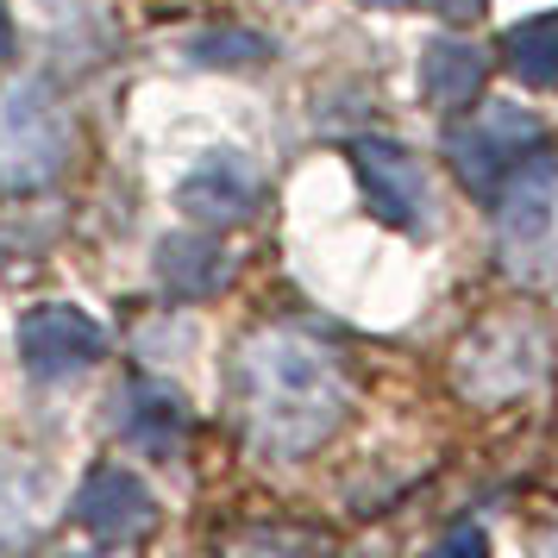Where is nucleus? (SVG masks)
<instances>
[{
    "instance_id": "1",
    "label": "nucleus",
    "mask_w": 558,
    "mask_h": 558,
    "mask_svg": "<svg viewBox=\"0 0 558 558\" xmlns=\"http://www.w3.org/2000/svg\"><path fill=\"white\" fill-rule=\"evenodd\" d=\"M239 408H245V427L264 452H314L339 414H345V377L314 339L302 332H257L252 345L239 352Z\"/></svg>"
},
{
    "instance_id": "2",
    "label": "nucleus",
    "mask_w": 558,
    "mask_h": 558,
    "mask_svg": "<svg viewBox=\"0 0 558 558\" xmlns=\"http://www.w3.org/2000/svg\"><path fill=\"white\" fill-rule=\"evenodd\" d=\"M496 252L508 277L558 289V157L546 145L496 189Z\"/></svg>"
},
{
    "instance_id": "3",
    "label": "nucleus",
    "mask_w": 558,
    "mask_h": 558,
    "mask_svg": "<svg viewBox=\"0 0 558 558\" xmlns=\"http://www.w3.org/2000/svg\"><path fill=\"white\" fill-rule=\"evenodd\" d=\"M70 126L45 82H20L0 95V195H26L63 170Z\"/></svg>"
},
{
    "instance_id": "4",
    "label": "nucleus",
    "mask_w": 558,
    "mask_h": 558,
    "mask_svg": "<svg viewBox=\"0 0 558 558\" xmlns=\"http://www.w3.org/2000/svg\"><path fill=\"white\" fill-rule=\"evenodd\" d=\"M539 145H546V126L533 120L527 107H508V101L477 107L464 126L446 132V157H452L458 182H464L477 202H496V189L514 177V163L533 157Z\"/></svg>"
},
{
    "instance_id": "5",
    "label": "nucleus",
    "mask_w": 558,
    "mask_h": 558,
    "mask_svg": "<svg viewBox=\"0 0 558 558\" xmlns=\"http://www.w3.org/2000/svg\"><path fill=\"white\" fill-rule=\"evenodd\" d=\"M352 163H357V182L377 207V220L402 232H427L433 227V189H427V170L421 157L396 145V138H357L352 145Z\"/></svg>"
},
{
    "instance_id": "6",
    "label": "nucleus",
    "mask_w": 558,
    "mask_h": 558,
    "mask_svg": "<svg viewBox=\"0 0 558 558\" xmlns=\"http://www.w3.org/2000/svg\"><path fill=\"white\" fill-rule=\"evenodd\" d=\"M539 371H546V332L533 320H496L464 345V389L483 396V402L533 389Z\"/></svg>"
},
{
    "instance_id": "7",
    "label": "nucleus",
    "mask_w": 558,
    "mask_h": 558,
    "mask_svg": "<svg viewBox=\"0 0 558 558\" xmlns=\"http://www.w3.org/2000/svg\"><path fill=\"white\" fill-rule=\"evenodd\" d=\"M101 352H107V332L82 307H32L20 320V357H26L32 377H45V383L76 377Z\"/></svg>"
},
{
    "instance_id": "8",
    "label": "nucleus",
    "mask_w": 558,
    "mask_h": 558,
    "mask_svg": "<svg viewBox=\"0 0 558 558\" xmlns=\"http://www.w3.org/2000/svg\"><path fill=\"white\" fill-rule=\"evenodd\" d=\"M70 514H76V521L95 533V539H107V546H120V539H138V533H151V527H157L151 489L132 477V471H120V464H95V471L82 477V489H76V502H70Z\"/></svg>"
},
{
    "instance_id": "9",
    "label": "nucleus",
    "mask_w": 558,
    "mask_h": 558,
    "mask_svg": "<svg viewBox=\"0 0 558 558\" xmlns=\"http://www.w3.org/2000/svg\"><path fill=\"white\" fill-rule=\"evenodd\" d=\"M182 214H195L202 227H239L257 207V170L239 151H207L177 189Z\"/></svg>"
},
{
    "instance_id": "10",
    "label": "nucleus",
    "mask_w": 558,
    "mask_h": 558,
    "mask_svg": "<svg viewBox=\"0 0 558 558\" xmlns=\"http://www.w3.org/2000/svg\"><path fill=\"white\" fill-rule=\"evenodd\" d=\"M483 82H489V57L471 38H433L427 51H421V95L433 107H446V113L477 101Z\"/></svg>"
},
{
    "instance_id": "11",
    "label": "nucleus",
    "mask_w": 558,
    "mask_h": 558,
    "mask_svg": "<svg viewBox=\"0 0 558 558\" xmlns=\"http://www.w3.org/2000/svg\"><path fill=\"white\" fill-rule=\"evenodd\" d=\"M120 427L138 452L151 458H177L182 452V433H189V414L170 389H157V383H132L126 396H120Z\"/></svg>"
},
{
    "instance_id": "12",
    "label": "nucleus",
    "mask_w": 558,
    "mask_h": 558,
    "mask_svg": "<svg viewBox=\"0 0 558 558\" xmlns=\"http://www.w3.org/2000/svg\"><path fill=\"white\" fill-rule=\"evenodd\" d=\"M157 277H163L170 295L202 302V295H214V289L227 282V252H220L214 239H202V232H170V239L157 245Z\"/></svg>"
},
{
    "instance_id": "13",
    "label": "nucleus",
    "mask_w": 558,
    "mask_h": 558,
    "mask_svg": "<svg viewBox=\"0 0 558 558\" xmlns=\"http://www.w3.org/2000/svg\"><path fill=\"white\" fill-rule=\"evenodd\" d=\"M496 57L521 88H558V13H533L521 26H508Z\"/></svg>"
},
{
    "instance_id": "14",
    "label": "nucleus",
    "mask_w": 558,
    "mask_h": 558,
    "mask_svg": "<svg viewBox=\"0 0 558 558\" xmlns=\"http://www.w3.org/2000/svg\"><path fill=\"white\" fill-rule=\"evenodd\" d=\"M257 57H270V45L257 32H207V38H195V63H214V70L257 63Z\"/></svg>"
},
{
    "instance_id": "15",
    "label": "nucleus",
    "mask_w": 558,
    "mask_h": 558,
    "mask_svg": "<svg viewBox=\"0 0 558 558\" xmlns=\"http://www.w3.org/2000/svg\"><path fill=\"white\" fill-rule=\"evenodd\" d=\"M433 13H439V20H477L483 13V0H427Z\"/></svg>"
},
{
    "instance_id": "16",
    "label": "nucleus",
    "mask_w": 558,
    "mask_h": 558,
    "mask_svg": "<svg viewBox=\"0 0 558 558\" xmlns=\"http://www.w3.org/2000/svg\"><path fill=\"white\" fill-rule=\"evenodd\" d=\"M446 546H471V553H483V533H477V527H464V533H452Z\"/></svg>"
},
{
    "instance_id": "17",
    "label": "nucleus",
    "mask_w": 558,
    "mask_h": 558,
    "mask_svg": "<svg viewBox=\"0 0 558 558\" xmlns=\"http://www.w3.org/2000/svg\"><path fill=\"white\" fill-rule=\"evenodd\" d=\"M7 45H13V20H7V7H0V57H7Z\"/></svg>"
},
{
    "instance_id": "18",
    "label": "nucleus",
    "mask_w": 558,
    "mask_h": 558,
    "mask_svg": "<svg viewBox=\"0 0 558 558\" xmlns=\"http://www.w3.org/2000/svg\"><path fill=\"white\" fill-rule=\"evenodd\" d=\"M357 7H383L389 13V7H408V0H357Z\"/></svg>"
},
{
    "instance_id": "19",
    "label": "nucleus",
    "mask_w": 558,
    "mask_h": 558,
    "mask_svg": "<svg viewBox=\"0 0 558 558\" xmlns=\"http://www.w3.org/2000/svg\"><path fill=\"white\" fill-rule=\"evenodd\" d=\"M553 546H558V539H553Z\"/></svg>"
}]
</instances>
